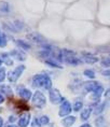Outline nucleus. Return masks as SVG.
<instances>
[{
  "label": "nucleus",
  "mask_w": 110,
  "mask_h": 127,
  "mask_svg": "<svg viewBox=\"0 0 110 127\" xmlns=\"http://www.w3.org/2000/svg\"><path fill=\"white\" fill-rule=\"evenodd\" d=\"M33 86L38 88L41 87L46 91H50L52 88V81L46 74H36L33 78Z\"/></svg>",
  "instance_id": "1"
},
{
  "label": "nucleus",
  "mask_w": 110,
  "mask_h": 127,
  "mask_svg": "<svg viewBox=\"0 0 110 127\" xmlns=\"http://www.w3.org/2000/svg\"><path fill=\"white\" fill-rule=\"evenodd\" d=\"M62 62L72 66H77L80 64V60L74 56V52L70 50H62Z\"/></svg>",
  "instance_id": "2"
},
{
  "label": "nucleus",
  "mask_w": 110,
  "mask_h": 127,
  "mask_svg": "<svg viewBox=\"0 0 110 127\" xmlns=\"http://www.w3.org/2000/svg\"><path fill=\"white\" fill-rule=\"evenodd\" d=\"M24 70H25V66L22 65V66L16 67L15 69H13V70L9 71L8 74H7V79L9 80V82H11V83H15V82L20 79V77L24 72Z\"/></svg>",
  "instance_id": "3"
},
{
  "label": "nucleus",
  "mask_w": 110,
  "mask_h": 127,
  "mask_svg": "<svg viewBox=\"0 0 110 127\" xmlns=\"http://www.w3.org/2000/svg\"><path fill=\"white\" fill-rule=\"evenodd\" d=\"M31 100H33V104H34V106L36 108H39V109L43 108L45 106V103H46L45 96L40 91H37L35 94H33Z\"/></svg>",
  "instance_id": "4"
},
{
  "label": "nucleus",
  "mask_w": 110,
  "mask_h": 127,
  "mask_svg": "<svg viewBox=\"0 0 110 127\" xmlns=\"http://www.w3.org/2000/svg\"><path fill=\"white\" fill-rule=\"evenodd\" d=\"M49 98H50V101L53 103V104H58V103H62L65 99L63 98L62 94L59 93L58 90L56 88H51L49 91Z\"/></svg>",
  "instance_id": "5"
},
{
  "label": "nucleus",
  "mask_w": 110,
  "mask_h": 127,
  "mask_svg": "<svg viewBox=\"0 0 110 127\" xmlns=\"http://www.w3.org/2000/svg\"><path fill=\"white\" fill-rule=\"evenodd\" d=\"M72 111V107L70 102H69L68 100H64L63 102L61 103V106H59V111H58V115L61 117H65L70 114V112Z\"/></svg>",
  "instance_id": "6"
},
{
  "label": "nucleus",
  "mask_w": 110,
  "mask_h": 127,
  "mask_svg": "<svg viewBox=\"0 0 110 127\" xmlns=\"http://www.w3.org/2000/svg\"><path fill=\"white\" fill-rule=\"evenodd\" d=\"M17 93L20 95V97L22 99H24L25 101H28L29 99H31V97H33V93L30 92V90H28V88L24 87V86H18Z\"/></svg>",
  "instance_id": "7"
},
{
  "label": "nucleus",
  "mask_w": 110,
  "mask_h": 127,
  "mask_svg": "<svg viewBox=\"0 0 110 127\" xmlns=\"http://www.w3.org/2000/svg\"><path fill=\"white\" fill-rule=\"evenodd\" d=\"M31 115L29 112H24L21 114L20 119H18V127H27L30 123Z\"/></svg>",
  "instance_id": "8"
},
{
  "label": "nucleus",
  "mask_w": 110,
  "mask_h": 127,
  "mask_svg": "<svg viewBox=\"0 0 110 127\" xmlns=\"http://www.w3.org/2000/svg\"><path fill=\"white\" fill-rule=\"evenodd\" d=\"M27 38L29 40L33 41V42H35V43H40V44H45L46 43L45 39L39 33H29L27 36Z\"/></svg>",
  "instance_id": "9"
},
{
  "label": "nucleus",
  "mask_w": 110,
  "mask_h": 127,
  "mask_svg": "<svg viewBox=\"0 0 110 127\" xmlns=\"http://www.w3.org/2000/svg\"><path fill=\"white\" fill-rule=\"evenodd\" d=\"M99 86H100V84L96 81H89V82L84 83V88H85L87 92H90V93H93V92L96 91Z\"/></svg>",
  "instance_id": "10"
},
{
  "label": "nucleus",
  "mask_w": 110,
  "mask_h": 127,
  "mask_svg": "<svg viewBox=\"0 0 110 127\" xmlns=\"http://www.w3.org/2000/svg\"><path fill=\"white\" fill-rule=\"evenodd\" d=\"M76 116H72V115H67L65 117H63L62 120V125L64 127H71L76 123Z\"/></svg>",
  "instance_id": "11"
},
{
  "label": "nucleus",
  "mask_w": 110,
  "mask_h": 127,
  "mask_svg": "<svg viewBox=\"0 0 110 127\" xmlns=\"http://www.w3.org/2000/svg\"><path fill=\"white\" fill-rule=\"evenodd\" d=\"M11 55L17 60H25L26 59V54H25L23 51H20V50H13L11 52Z\"/></svg>",
  "instance_id": "12"
},
{
  "label": "nucleus",
  "mask_w": 110,
  "mask_h": 127,
  "mask_svg": "<svg viewBox=\"0 0 110 127\" xmlns=\"http://www.w3.org/2000/svg\"><path fill=\"white\" fill-rule=\"evenodd\" d=\"M92 108L87 107V108H84V109L81 111V114H80V119L82 121H87L90 119L91 114H92Z\"/></svg>",
  "instance_id": "13"
},
{
  "label": "nucleus",
  "mask_w": 110,
  "mask_h": 127,
  "mask_svg": "<svg viewBox=\"0 0 110 127\" xmlns=\"http://www.w3.org/2000/svg\"><path fill=\"white\" fill-rule=\"evenodd\" d=\"M103 93H104V88H103L102 85H100V86L97 88L96 91H94L93 93H92V95H91V99H93V100H95V101H98Z\"/></svg>",
  "instance_id": "14"
},
{
  "label": "nucleus",
  "mask_w": 110,
  "mask_h": 127,
  "mask_svg": "<svg viewBox=\"0 0 110 127\" xmlns=\"http://www.w3.org/2000/svg\"><path fill=\"white\" fill-rule=\"evenodd\" d=\"M10 12V5H9L8 2L5 1H1L0 2V13L1 14H5Z\"/></svg>",
  "instance_id": "15"
},
{
  "label": "nucleus",
  "mask_w": 110,
  "mask_h": 127,
  "mask_svg": "<svg viewBox=\"0 0 110 127\" xmlns=\"http://www.w3.org/2000/svg\"><path fill=\"white\" fill-rule=\"evenodd\" d=\"M83 60L87 64H95V63L98 62V57H96L94 55H89V54H87V55H84Z\"/></svg>",
  "instance_id": "16"
},
{
  "label": "nucleus",
  "mask_w": 110,
  "mask_h": 127,
  "mask_svg": "<svg viewBox=\"0 0 110 127\" xmlns=\"http://www.w3.org/2000/svg\"><path fill=\"white\" fill-rule=\"evenodd\" d=\"M0 91H1V92H3V94H5V95H8V96H9V97L13 96V92H12V90H11V87H10V86H9V85H4V84L0 85Z\"/></svg>",
  "instance_id": "17"
},
{
  "label": "nucleus",
  "mask_w": 110,
  "mask_h": 127,
  "mask_svg": "<svg viewBox=\"0 0 110 127\" xmlns=\"http://www.w3.org/2000/svg\"><path fill=\"white\" fill-rule=\"evenodd\" d=\"M45 64L49 65L50 67H53V68H58V69H62V66L57 63V60L53 59V58H48L45 60Z\"/></svg>",
  "instance_id": "18"
},
{
  "label": "nucleus",
  "mask_w": 110,
  "mask_h": 127,
  "mask_svg": "<svg viewBox=\"0 0 110 127\" xmlns=\"http://www.w3.org/2000/svg\"><path fill=\"white\" fill-rule=\"evenodd\" d=\"M1 59H2V63H4L7 66H12L13 65V60H12L10 54H7V53L2 54V58Z\"/></svg>",
  "instance_id": "19"
},
{
  "label": "nucleus",
  "mask_w": 110,
  "mask_h": 127,
  "mask_svg": "<svg viewBox=\"0 0 110 127\" xmlns=\"http://www.w3.org/2000/svg\"><path fill=\"white\" fill-rule=\"evenodd\" d=\"M82 107H83V102H82V100L77 99V100L73 102V106H72V110H73L74 112H79V111H80L81 109H82Z\"/></svg>",
  "instance_id": "20"
},
{
  "label": "nucleus",
  "mask_w": 110,
  "mask_h": 127,
  "mask_svg": "<svg viewBox=\"0 0 110 127\" xmlns=\"http://www.w3.org/2000/svg\"><path fill=\"white\" fill-rule=\"evenodd\" d=\"M16 44L21 47L22 50H24V51L30 49V44L27 43L26 41H24V40H16Z\"/></svg>",
  "instance_id": "21"
},
{
  "label": "nucleus",
  "mask_w": 110,
  "mask_h": 127,
  "mask_svg": "<svg viewBox=\"0 0 110 127\" xmlns=\"http://www.w3.org/2000/svg\"><path fill=\"white\" fill-rule=\"evenodd\" d=\"M8 44L7 41V37L3 33H0V47H5Z\"/></svg>",
  "instance_id": "22"
},
{
  "label": "nucleus",
  "mask_w": 110,
  "mask_h": 127,
  "mask_svg": "<svg viewBox=\"0 0 110 127\" xmlns=\"http://www.w3.org/2000/svg\"><path fill=\"white\" fill-rule=\"evenodd\" d=\"M83 74L85 75V77H87L89 79H94V78H95V72H94L93 70H90V69H86V70H84Z\"/></svg>",
  "instance_id": "23"
},
{
  "label": "nucleus",
  "mask_w": 110,
  "mask_h": 127,
  "mask_svg": "<svg viewBox=\"0 0 110 127\" xmlns=\"http://www.w3.org/2000/svg\"><path fill=\"white\" fill-rule=\"evenodd\" d=\"M100 64H102V66H104V67L110 68V57H106V58H103L102 62H100Z\"/></svg>",
  "instance_id": "24"
},
{
  "label": "nucleus",
  "mask_w": 110,
  "mask_h": 127,
  "mask_svg": "<svg viewBox=\"0 0 110 127\" xmlns=\"http://www.w3.org/2000/svg\"><path fill=\"white\" fill-rule=\"evenodd\" d=\"M39 120H40L41 125H48V124L50 123V119H49V116H46V115H42Z\"/></svg>",
  "instance_id": "25"
},
{
  "label": "nucleus",
  "mask_w": 110,
  "mask_h": 127,
  "mask_svg": "<svg viewBox=\"0 0 110 127\" xmlns=\"http://www.w3.org/2000/svg\"><path fill=\"white\" fill-rule=\"evenodd\" d=\"M41 123H40V120L38 117H35L33 120V122H31V127H41Z\"/></svg>",
  "instance_id": "26"
},
{
  "label": "nucleus",
  "mask_w": 110,
  "mask_h": 127,
  "mask_svg": "<svg viewBox=\"0 0 110 127\" xmlns=\"http://www.w3.org/2000/svg\"><path fill=\"white\" fill-rule=\"evenodd\" d=\"M5 77H7V74H5V69L4 68H0V83L4 81Z\"/></svg>",
  "instance_id": "27"
},
{
  "label": "nucleus",
  "mask_w": 110,
  "mask_h": 127,
  "mask_svg": "<svg viewBox=\"0 0 110 127\" xmlns=\"http://www.w3.org/2000/svg\"><path fill=\"white\" fill-rule=\"evenodd\" d=\"M104 107H105V104H102V106H100V107H98V108H97V109H96V114H98V113H102L103 112V109H104Z\"/></svg>",
  "instance_id": "28"
},
{
  "label": "nucleus",
  "mask_w": 110,
  "mask_h": 127,
  "mask_svg": "<svg viewBox=\"0 0 110 127\" xmlns=\"http://www.w3.org/2000/svg\"><path fill=\"white\" fill-rule=\"evenodd\" d=\"M102 73H103V75H107V77H110V69H108V70H104Z\"/></svg>",
  "instance_id": "29"
},
{
  "label": "nucleus",
  "mask_w": 110,
  "mask_h": 127,
  "mask_svg": "<svg viewBox=\"0 0 110 127\" xmlns=\"http://www.w3.org/2000/svg\"><path fill=\"white\" fill-rule=\"evenodd\" d=\"M14 121H15V116H13V115H12V116H10V117H9V122H10V123H13Z\"/></svg>",
  "instance_id": "30"
},
{
  "label": "nucleus",
  "mask_w": 110,
  "mask_h": 127,
  "mask_svg": "<svg viewBox=\"0 0 110 127\" xmlns=\"http://www.w3.org/2000/svg\"><path fill=\"white\" fill-rule=\"evenodd\" d=\"M3 101H4V96H3V95L0 94V103H2Z\"/></svg>",
  "instance_id": "31"
},
{
  "label": "nucleus",
  "mask_w": 110,
  "mask_h": 127,
  "mask_svg": "<svg viewBox=\"0 0 110 127\" xmlns=\"http://www.w3.org/2000/svg\"><path fill=\"white\" fill-rule=\"evenodd\" d=\"M105 96H106V98H110V90H108V91L106 92Z\"/></svg>",
  "instance_id": "32"
},
{
  "label": "nucleus",
  "mask_w": 110,
  "mask_h": 127,
  "mask_svg": "<svg viewBox=\"0 0 110 127\" xmlns=\"http://www.w3.org/2000/svg\"><path fill=\"white\" fill-rule=\"evenodd\" d=\"M80 127H92L90 125V124H87V123H85V124H83V125H81Z\"/></svg>",
  "instance_id": "33"
},
{
  "label": "nucleus",
  "mask_w": 110,
  "mask_h": 127,
  "mask_svg": "<svg viewBox=\"0 0 110 127\" xmlns=\"http://www.w3.org/2000/svg\"><path fill=\"white\" fill-rule=\"evenodd\" d=\"M2 125H3V121H2V119L0 117V127H2Z\"/></svg>",
  "instance_id": "34"
},
{
  "label": "nucleus",
  "mask_w": 110,
  "mask_h": 127,
  "mask_svg": "<svg viewBox=\"0 0 110 127\" xmlns=\"http://www.w3.org/2000/svg\"><path fill=\"white\" fill-rule=\"evenodd\" d=\"M7 127H18V126H16V125H13V124H9V125H8Z\"/></svg>",
  "instance_id": "35"
},
{
  "label": "nucleus",
  "mask_w": 110,
  "mask_h": 127,
  "mask_svg": "<svg viewBox=\"0 0 110 127\" xmlns=\"http://www.w3.org/2000/svg\"><path fill=\"white\" fill-rule=\"evenodd\" d=\"M1 64H2V59L0 58V66H1Z\"/></svg>",
  "instance_id": "36"
}]
</instances>
